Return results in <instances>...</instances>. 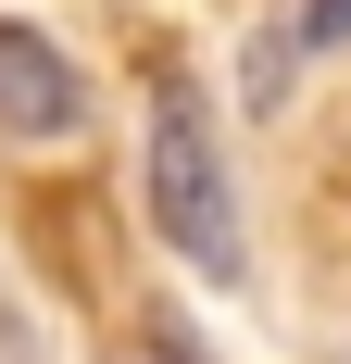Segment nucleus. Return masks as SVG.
Here are the masks:
<instances>
[{
  "instance_id": "obj_1",
  "label": "nucleus",
  "mask_w": 351,
  "mask_h": 364,
  "mask_svg": "<svg viewBox=\"0 0 351 364\" xmlns=\"http://www.w3.org/2000/svg\"><path fill=\"white\" fill-rule=\"evenodd\" d=\"M151 226H163L176 264H201L213 289H239L251 277V226H239V176H226V139H213V101L188 75L151 88Z\"/></svg>"
},
{
  "instance_id": "obj_2",
  "label": "nucleus",
  "mask_w": 351,
  "mask_h": 364,
  "mask_svg": "<svg viewBox=\"0 0 351 364\" xmlns=\"http://www.w3.org/2000/svg\"><path fill=\"white\" fill-rule=\"evenodd\" d=\"M0 126H13V139H63V126H88V75H75L38 26H13V13H0Z\"/></svg>"
},
{
  "instance_id": "obj_3",
  "label": "nucleus",
  "mask_w": 351,
  "mask_h": 364,
  "mask_svg": "<svg viewBox=\"0 0 351 364\" xmlns=\"http://www.w3.org/2000/svg\"><path fill=\"white\" fill-rule=\"evenodd\" d=\"M239 88H251V101H276V88H288V38H251V75H239Z\"/></svg>"
},
{
  "instance_id": "obj_4",
  "label": "nucleus",
  "mask_w": 351,
  "mask_h": 364,
  "mask_svg": "<svg viewBox=\"0 0 351 364\" xmlns=\"http://www.w3.org/2000/svg\"><path fill=\"white\" fill-rule=\"evenodd\" d=\"M126 364H213V352H201V339H188V327H151V339H139V352H126Z\"/></svg>"
},
{
  "instance_id": "obj_5",
  "label": "nucleus",
  "mask_w": 351,
  "mask_h": 364,
  "mask_svg": "<svg viewBox=\"0 0 351 364\" xmlns=\"http://www.w3.org/2000/svg\"><path fill=\"white\" fill-rule=\"evenodd\" d=\"M301 38H314V50H339V38H351V0H301Z\"/></svg>"
}]
</instances>
